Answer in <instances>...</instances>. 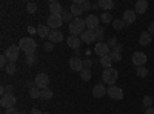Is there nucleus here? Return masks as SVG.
I'll list each match as a JSON object with an SVG mask.
<instances>
[{"label": "nucleus", "mask_w": 154, "mask_h": 114, "mask_svg": "<svg viewBox=\"0 0 154 114\" xmlns=\"http://www.w3.org/2000/svg\"><path fill=\"white\" fill-rule=\"evenodd\" d=\"M146 9H148V2L146 0H139V2H136V6H134L136 14H145Z\"/></svg>", "instance_id": "obj_17"}, {"label": "nucleus", "mask_w": 154, "mask_h": 114, "mask_svg": "<svg viewBox=\"0 0 154 114\" xmlns=\"http://www.w3.org/2000/svg\"><path fill=\"white\" fill-rule=\"evenodd\" d=\"M82 9H83V12H88L89 9H93V3H89V2L85 0V2L82 3Z\"/></svg>", "instance_id": "obj_41"}, {"label": "nucleus", "mask_w": 154, "mask_h": 114, "mask_svg": "<svg viewBox=\"0 0 154 114\" xmlns=\"http://www.w3.org/2000/svg\"><path fill=\"white\" fill-rule=\"evenodd\" d=\"M94 53H96L99 57H103V56H109L111 49H109V46H108L105 42H97V43H96V48H94Z\"/></svg>", "instance_id": "obj_11"}, {"label": "nucleus", "mask_w": 154, "mask_h": 114, "mask_svg": "<svg viewBox=\"0 0 154 114\" xmlns=\"http://www.w3.org/2000/svg\"><path fill=\"white\" fill-rule=\"evenodd\" d=\"M48 40L51 43H60L63 40V34L60 31H57V29H53V31H51V34H49V37H48Z\"/></svg>", "instance_id": "obj_18"}, {"label": "nucleus", "mask_w": 154, "mask_h": 114, "mask_svg": "<svg viewBox=\"0 0 154 114\" xmlns=\"http://www.w3.org/2000/svg\"><path fill=\"white\" fill-rule=\"evenodd\" d=\"M69 11H71V14L74 16V19L75 17H80L82 14H83V9H82V5H79V3H71V8H69Z\"/></svg>", "instance_id": "obj_21"}, {"label": "nucleus", "mask_w": 154, "mask_h": 114, "mask_svg": "<svg viewBox=\"0 0 154 114\" xmlns=\"http://www.w3.org/2000/svg\"><path fill=\"white\" fill-rule=\"evenodd\" d=\"M62 25H63L62 14H49V17H48V26L51 29H57V28L62 26Z\"/></svg>", "instance_id": "obj_6"}, {"label": "nucleus", "mask_w": 154, "mask_h": 114, "mask_svg": "<svg viewBox=\"0 0 154 114\" xmlns=\"http://www.w3.org/2000/svg\"><path fill=\"white\" fill-rule=\"evenodd\" d=\"M20 49L26 54V56H35V49H37V43L32 37H22L19 42Z\"/></svg>", "instance_id": "obj_1"}, {"label": "nucleus", "mask_w": 154, "mask_h": 114, "mask_svg": "<svg viewBox=\"0 0 154 114\" xmlns=\"http://www.w3.org/2000/svg\"><path fill=\"white\" fill-rule=\"evenodd\" d=\"M108 96L111 97V99H114V100H122L123 99V90L120 86H116V85H111V86H108Z\"/></svg>", "instance_id": "obj_10"}, {"label": "nucleus", "mask_w": 154, "mask_h": 114, "mask_svg": "<svg viewBox=\"0 0 154 114\" xmlns=\"http://www.w3.org/2000/svg\"><path fill=\"white\" fill-rule=\"evenodd\" d=\"M145 114H154V106H151V108H146V109H145Z\"/></svg>", "instance_id": "obj_47"}, {"label": "nucleus", "mask_w": 154, "mask_h": 114, "mask_svg": "<svg viewBox=\"0 0 154 114\" xmlns=\"http://www.w3.org/2000/svg\"><path fill=\"white\" fill-rule=\"evenodd\" d=\"M20 114H26V112H25V111H20Z\"/></svg>", "instance_id": "obj_52"}, {"label": "nucleus", "mask_w": 154, "mask_h": 114, "mask_svg": "<svg viewBox=\"0 0 154 114\" xmlns=\"http://www.w3.org/2000/svg\"><path fill=\"white\" fill-rule=\"evenodd\" d=\"M6 93L8 94H12V85H8L6 86Z\"/></svg>", "instance_id": "obj_48"}, {"label": "nucleus", "mask_w": 154, "mask_h": 114, "mask_svg": "<svg viewBox=\"0 0 154 114\" xmlns=\"http://www.w3.org/2000/svg\"><path fill=\"white\" fill-rule=\"evenodd\" d=\"M109 57H111L112 62H120V60H122V54L116 53V51H111V53H109Z\"/></svg>", "instance_id": "obj_37"}, {"label": "nucleus", "mask_w": 154, "mask_h": 114, "mask_svg": "<svg viewBox=\"0 0 154 114\" xmlns=\"http://www.w3.org/2000/svg\"><path fill=\"white\" fill-rule=\"evenodd\" d=\"M51 31H53V29H51L48 25H38V28H37V34L40 37H43V39H48Z\"/></svg>", "instance_id": "obj_19"}, {"label": "nucleus", "mask_w": 154, "mask_h": 114, "mask_svg": "<svg viewBox=\"0 0 154 114\" xmlns=\"http://www.w3.org/2000/svg\"><path fill=\"white\" fill-rule=\"evenodd\" d=\"M96 39L99 40V42H103L105 40V29H103V26H99V28H96Z\"/></svg>", "instance_id": "obj_26"}, {"label": "nucleus", "mask_w": 154, "mask_h": 114, "mask_svg": "<svg viewBox=\"0 0 154 114\" xmlns=\"http://www.w3.org/2000/svg\"><path fill=\"white\" fill-rule=\"evenodd\" d=\"M34 83L37 88H40V90H45V88H48L49 85V77H48V74L45 72H38L35 75V79H34Z\"/></svg>", "instance_id": "obj_9"}, {"label": "nucleus", "mask_w": 154, "mask_h": 114, "mask_svg": "<svg viewBox=\"0 0 154 114\" xmlns=\"http://www.w3.org/2000/svg\"><path fill=\"white\" fill-rule=\"evenodd\" d=\"M105 43L109 46V49H112V48H116L119 45V42H117V39H116V37H108V39L105 40Z\"/></svg>", "instance_id": "obj_33"}, {"label": "nucleus", "mask_w": 154, "mask_h": 114, "mask_svg": "<svg viewBox=\"0 0 154 114\" xmlns=\"http://www.w3.org/2000/svg\"><path fill=\"white\" fill-rule=\"evenodd\" d=\"M5 71H6V74H14L16 71H17V65H16V63H12V62H9L8 63V65H6V68H5Z\"/></svg>", "instance_id": "obj_30"}, {"label": "nucleus", "mask_w": 154, "mask_h": 114, "mask_svg": "<svg viewBox=\"0 0 154 114\" xmlns=\"http://www.w3.org/2000/svg\"><path fill=\"white\" fill-rule=\"evenodd\" d=\"M26 11L29 12V14H34V12L37 11V5H35V3H32V2H31V3H28V5H26Z\"/></svg>", "instance_id": "obj_39"}, {"label": "nucleus", "mask_w": 154, "mask_h": 114, "mask_svg": "<svg viewBox=\"0 0 154 114\" xmlns=\"http://www.w3.org/2000/svg\"><path fill=\"white\" fill-rule=\"evenodd\" d=\"M148 32H149L151 35H154V23H151V25H149V28H148Z\"/></svg>", "instance_id": "obj_46"}, {"label": "nucleus", "mask_w": 154, "mask_h": 114, "mask_svg": "<svg viewBox=\"0 0 154 114\" xmlns=\"http://www.w3.org/2000/svg\"><path fill=\"white\" fill-rule=\"evenodd\" d=\"M17 103V97L14 94H5L2 99H0V105H2L3 108L9 109V108H14Z\"/></svg>", "instance_id": "obj_5"}, {"label": "nucleus", "mask_w": 154, "mask_h": 114, "mask_svg": "<svg viewBox=\"0 0 154 114\" xmlns=\"http://www.w3.org/2000/svg\"><path fill=\"white\" fill-rule=\"evenodd\" d=\"M117 77H119V71L116 68H106L102 72V80H103V83H108V85H114Z\"/></svg>", "instance_id": "obj_3"}, {"label": "nucleus", "mask_w": 154, "mask_h": 114, "mask_svg": "<svg viewBox=\"0 0 154 114\" xmlns=\"http://www.w3.org/2000/svg\"><path fill=\"white\" fill-rule=\"evenodd\" d=\"M66 43L71 49H79L80 45H82V40H80L79 35H71L69 34V37H66Z\"/></svg>", "instance_id": "obj_14"}, {"label": "nucleus", "mask_w": 154, "mask_h": 114, "mask_svg": "<svg viewBox=\"0 0 154 114\" xmlns=\"http://www.w3.org/2000/svg\"><path fill=\"white\" fill-rule=\"evenodd\" d=\"M62 17H63V22H69V23H71V22L74 20V19H72L74 16L71 14V11H66V9H63V12H62Z\"/></svg>", "instance_id": "obj_34"}, {"label": "nucleus", "mask_w": 154, "mask_h": 114, "mask_svg": "<svg viewBox=\"0 0 154 114\" xmlns=\"http://www.w3.org/2000/svg\"><path fill=\"white\" fill-rule=\"evenodd\" d=\"M43 49H45L46 53H51V51L54 49V43H51L49 40H48V42H45V43H43Z\"/></svg>", "instance_id": "obj_38"}, {"label": "nucleus", "mask_w": 154, "mask_h": 114, "mask_svg": "<svg viewBox=\"0 0 154 114\" xmlns=\"http://www.w3.org/2000/svg\"><path fill=\"white\" fill-rule=\"evenodd\" d=\"M19 54H20V46L19 45H11L6 51H5V56L9 62L16 63V60L19 59Z\"/></svg>", "instance_id": "obj_4"}, {"label": "nucleus", "mask_w": 154, "mask_h": 114, "mask_svg": "<svg viewBox=\"0 0 154 114\" xmlns=\"http://www.w3.org/2000/svg\"><path fill=\"white\" fill-rule=\"evenodd\" d=\"M28 32H29V34H32V32H37V29H35V28H32V26H29V28H28Z\"/></svg>", "instance_id": "obj_49"}, {"label": "nucleus", "mask_w": 154, "mask_h": 114, "mask_svg": "<svg viewBox=\"0 0 154 114\" xmlns=\"http://www.w3.org/2000/svg\"><path fill=\"white\" fill-rule=\"evenodd\" d=\"M53 96H54V93L49 90V88H45V90H42V97L40 99H43V100H51L53 99Z\"/></svg>", "instance_id": "obj_28"}, {"label": "nucleus", "mask_w": 154, "mask_h": 114, "mask_svg": "<svg viewBox=\"0 0 154 114\" xmlns=\"http://www.w3.org/2000/svg\"><path fill=\"white\" fill-rule=\"evenodd\" d=\"M93 63H94L93 59H85V60H83V68H88V69H89V68L93 66Z\"/></svg>", "instance_id": "obj_42"}, {"label": "nucleus", "mask_w": 154, "mask_h": 114, "mask_svg": "<svg viewBox=\"0 0 154 114\" xmlns=\"http://www.w3.org/2000/svg\"><path fill=\"white\" fill-rule=\"evenodd\" d=\"M99 6L102 9H105V12H109L114 8V2L112 0H99Z\"/></svg>", "instance_id": "obj_23"}, {"label": "nucleus", "mask_w": 154, "mask_h": 114, "mask_svg": "<svg viewBox=\"0 0 154 114\" xmlns=\"http://www.w3.org/2000/svg\"><path fill=\"white\" fill-rule=\"evenodd\" d=\"M151 106H152V97L151 96H145L143 97V111L146 108H151Z\"/></svg>", "instance_id": "obj_36"}, {"label": "nucleus", "mask_w": 154, "mask_h": 114, "mask_svg": "<svg viewBox=\"0 0 154 114\" xmlns=\"http://www.w3.org/2000/svg\"><path fill=\"white\" fill-rule=\"evenodd\" d=\"M91 77H93V72H91V69H88V68H83V69L80 71V79H82L83 82H88V80H91Z\"/></svg>", "instance_id": "obj_24"}, {"label": "nucleus", "mask_w": 154, "mask_h": 114, "mask_svg": "<svg viewBox=\"0 0 154 114\" xmlns=\"http://www.w3.org/2000/svg\"><path fill=\"white\" fill-rule=\"evenodd\" d=\"M5 114H20V111H17L16 108H9L5 111Z\"/></svg>", "instance_id": "obj_44"}, {"label": "nucleus", "mask_w": 154, "mask_h": 114, "mask_svg": "<svg viewBox=\"0 0 154 114\" xmlns=\"http://www.w3.org/2000/svg\"><path fill=\"white\" fill-rule=\"evenodd\" d=\"M106 86L103 85V83H99V85H96L94 88H93V96L96 97V99H100V97H103L105 94H106Z\"/></svg>", "instance_id": "obj_16"}, {"label": "nucleus", "mask_w": 154, "mask_h": 114, "mask_svg": "<svg viewBox=\"0 0 154 114\" xmlns=\"http://www.w3.org/2000/svg\"><path fill=\"white\" fill-rule=\"evenodd\" d=\"M80 40H82L83 43H86V45L94 43V42L97 40V39H96V32L91 31V29H85V31L80 34Z\"/></svg>", "instance_id": "obj_12"}, {"label": "nucleus", "mask_w": 154, "mask_h": 114, "mask_svg": "<svg viewBox=\"0 0 154 114\" xmlns=\"http://www.w3.org/2000/svg\"><path fill=\"white\" fill-rule=\"evenodd\" d=\"M99 62H100V65L103 66L105 69H106V68H111V63H112V60H111V57H109V56H103V57H100V60H99Z\"/></svg>", "instance_id": "obj_25"}, {"label": "nucleus", "mask_w": 154, "mask_h": 114, "mask_svg": "<svg viewBox=\"0 0 154 114\" xmlns=\"http://www.w3.org/2000/svg\"><path fill=\"white\" fill-rule=\"evenodd\" d=\"M100 19L96 16V14H88L85 17V25H86V29H91V31H96V28L100 26Z\"/></svg>", "instance_id": "obj_7"}, {"label": "nucleus", "mask_w": 154, "mask_h": 114, "mask_svg": "<svg viewBox=\"0 0 154 114\" xmlns=\"http://www.w3.org/2000/svg\"><path fill=\"white\" fill-rule=\"evenodd\" d=\"M131 60H133V65H134L136 68H139V66H145V63H146L148 57H146V54H145V53L136 51V53H133Z\"/></svg>", "instance_id": "obj_8"}, {"label": "nucleus", "mask_w": 154, "mask_h": 114, "mask_svg": "<svg viewBox=\"0 0 154 114\" xmlns=\"http://www.w3.org/2000/svg\"><path fill=\"white\" fill-rule=\"evenodd\" d=\"M28 114H43V112H42V111H38L37 108H32V109L28 111Z\"/></svg>", "instance_id": "obj_45"}, {"label": "nucleus", "mask_w": 154, "mask_h": 114, "mask_svg": "<svg viewBox=\"0 0 154 114\" xmlns=\"http://www.w3.org/2000/svg\"><path fill=\"white\" fill-rule=\"evenodd\" d=\"M8 63H9V60L6 59V56H5V54L0 56V66H2V68H6Z\"/></svg>", "instance_id": "obj_40"}, {"label": "nucleus", "mask_w": 154, "mask_h": 114, "mask_svg": "<svg viewBox=\"0 0 154 114\" xmlns=\"http://www.w3.org/2000/svg\"><path fill=\"white\" fill-rule=\"evenodd\" d=\"M85 19L82 17H75L71 23H69V34L71 35H80L85 31Z\"/></svg>", "instance_id": "obj_2"}, {"label": "nucleus", "mask_w": 154, "mask_h": 114, "mask_svg": "<svg viewBox=\"0 0 154 114\" xmlns=\"http://www.w3.org/2000/svg\"><path fill=\"white\" fill-rule=\"evenodd\" d=\"M100 20L103 22L105 25H108V23L114 22V20H112V16H111V12H102V16H100Z\"/></svg>", "instance_id": "obj_29"}, {"label": "nucleus", "mask_w": 154, "mask_h": 114, "mask_svg": "<svg viewBox=\"0 0 154 114\" xmlns=\"http://www.w3.org/2000/svg\"><path fill=\"white\" fill-rule=\"evenodd\" d=\"M99 8H100V6H99V3H93V9H94V11H97Z\"/></svg>", "instance_id": "obj_50"}, {"label": "nucleus", "mask_w": 154, "mask_h": 114, "mask_svg": "<svg viewBox=\"0 0 154 114\" xmlns=\"http://www.w3.org/2000/svg\"><path fill=\"white\" fill-rule=\"evenodd\" d=\"M136 74L139 75V77H146V75H148V69L145 66H139V68H136Z\"/></svg>", "instance_id": "obj_35"}, {"label": "nucleus", "mask_w": 154, "mask_h": 114, "mask_svg": "<svg viewBox=\"0 0 154 114\" xmlns=\"http://www.w3.org/2000/svg\"><path fill=\"white\" fill-rule=\"evenodd\" d=\"M49 12L51 14H62L63 6L59 2H49Z\"/></svg>", "instance_id": "obj_22"}, {"label": "nucleus", "mask_w": 154, "mask_h": 114, "mask_svg": "<svg viewBox=\"0 0 154 114\" xmlns=\"http://www.w3.org/2000/svg\"><path fill=\"white\" fill-rule=\"evenodd\" d=\"M136 17H137L136 11H133V9H126V11H123V17H122V20H123L126 25H133V23L136 22Z\"/></svg>", "instance_id": "obj_13"}, {"label": "nucleus", "mask_w": 154, "mask_h": 114, "mask_svg": "<svg viewBox=\"0 0 154 114\" xmlns=\"http://www.w3.org/2000/svg\"><path fill=\"white\" fill-rule=\"evenodd\" d=\"M43 114H49V112H43Z\"/></svg>", "instance_id": "obj_53"}, {"label": "nucleus", "mask_w": 154, "mask_h": 114, "mask_svg": "<svg viewBox=\"0 0 154 114\" xmlns=\"http://www.w3.org/2000/svg\"><path fill=\"white\" fill-rule=\"evenodd\" d=\"M69 66H71L72 71H79V72H80V71L83 69V60H82L80 57H75V56H74V57L69 59Z\"/></svg>", "instance_id": "obj_15"}, {"label": "nucleus", "mask_w": 154, "mask_h": 114, "mask_svg": "<svg viewBox=\"0 0 154 114\" xmlns=\"http://www.w3.org/2000/svg\"><path fill=\"white\" fill-rule=\"evenodd\" d=\"M25 63H26L28 66H34V65H37V57L35 56H26L25 57Z\"/></svg>", "instance_id": "obj_31"}, {"label": "nucleus", "mask_w": 154, "mask_h": 114, "mask_svg": "<svg viewBox=\"0 0 154 114\" xmlns=\"http://www.w3.org/2000/svg\"><path fill=\"white\" fill-rule=\"evenodd\" d=\"M122 49H123V45H122V43H119V45L116 46V48H112L111 51H116V53H119V54H122Z\"/></svg>", "instance_id": "obj_43"}, {"label": "nucleus", "mask_w": 154, "mask_h": 114, "mask_svg": "<svg viewBox=\"0 0 154 114\" xmlns=\"http://www.w3.org/2000/svg\"><path fill=\"white\" fill-rule=\"evenodd\" d=\"M112 26H114V29H123V28L126 26V23H125L122 19H117V20L112 22Z\"/></svg>", "instance_id": "obj_32"}, {"label": "nucleus", "mask_w": 154, "mask_h": 114, "mask_svg": "<svg viewBox=\"0 0 154 114\" xmlns=\"http://www.w3.org/2000/svg\"><path fill=\"white\" fill-rule=\"evenodd\" d=\"M29 96H31V99H40L42 97V90L37 88V86H34V88L29 90Z\"/></svg>", "instance_id": "obj_27"}, {"label": "nucleus", "mask_w": 154, "mask_h": 114, "mask_svg": "<svg viewBox=\"0 0 154 114\" xmlns=\"http://www.w3.org/2000/svg\"><path fill=\"white\" fill-rule=\"evenodd\" d=\"M74 53H75V57H79L80 56V48L79 49H74Z\"/></svg>", "instance_id": "obj_51"}, {"label": "nucleus", "mask_w": 154, "mask_h": 114, "mask_svg": "<svg viewBox=\"0 0 154 114\" xmlns=\"http://www.w3.org/2000/svg\"><path fill=\"white\" fill-rule=\"evenodd\" d=\"M151 40H152V35H151L148 31H146V32L143 31L142 34L139 35V43L142 45V46H146V45H149V43H151Z\"/></svg>", "instance_id": "obj_20"}]
</instances>
